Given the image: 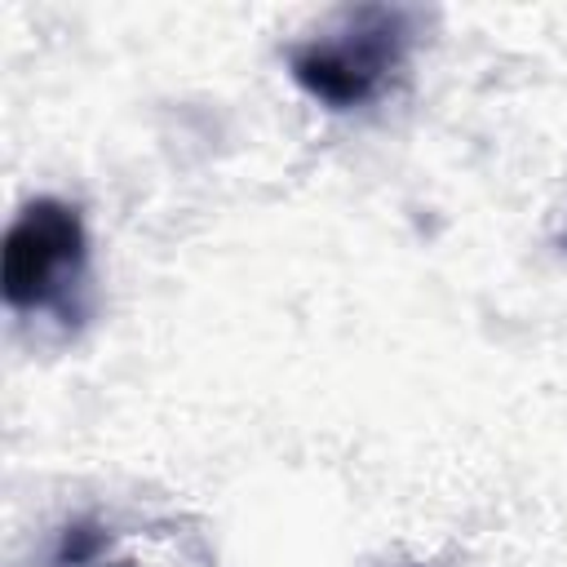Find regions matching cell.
Listing matches in <instances>:
<instances>
[{
	"label": "cell",
	"mask_w": 567,
	"mask_h": 567,
	"mask_svg": "<svg viewBox=\"0 0 567 567\" xmlns=\"http://www.w3.org/2000/svg\"><path fill=\"white\" fill-rule=\"evenodd\" d=\"M408 35L403 9H350L332 31L292 53V75L310 97L337 111L363 106L385 93L390 75L403 66Z\"/></svg>",
	"instance_id": "obj_1"
},
{
	"label": "cell",
	"mask_w": 567,
	"mask_h": 567,
	"mask_svg": "<svg viewBox=\"0 0 567 567\" xmlns=\"http://www.w3.org/2000/svg\"><path fill=\"white\" fill-rule=\"evenodd\" d=\"M84 275V226L62 199L27 204L4 235V301L13 310L62 306Z\"/></svg>",
	"instance_id": "obj_2"
}]
</instances>
